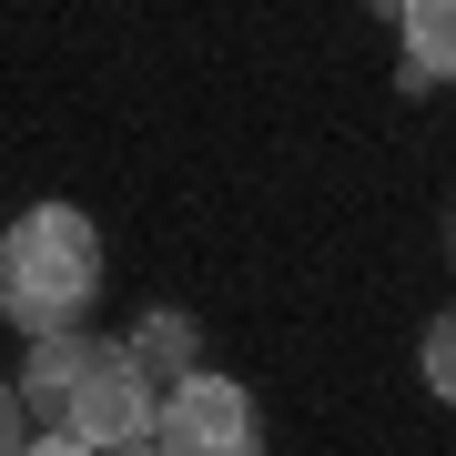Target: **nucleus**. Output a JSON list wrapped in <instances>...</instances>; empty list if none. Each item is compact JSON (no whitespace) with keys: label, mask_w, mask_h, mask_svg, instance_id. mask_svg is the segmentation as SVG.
<instances>
[{"label":"nucleus","mask_w":456,"mask_h":456,"mask_svg":"<svg viewBox=\"0 0 456 456\" xmlns=\"http://www.w3.org/2000/svg\"><path fill=\"white\" fill-rule=\"evenodd\" d=\"M20 406H31V446L41 456H122V446H152V375L132 365V345H102L82 325L31 335Z\"/></svg>","instance_id":"1"},{"label":"nucleus","mask_w":456,"mask_h":456,"mask_svg":"<svg viewBox=\"0 0 456 456\" xmlns=\"http://www.w3.org/2000/svg\"><path fill=\"white\" fill-rule=\"evenodd\" d=\"M102 294V224L82 203H31L11 213V233H0V314H11L20 335H61L82 325Z\"/></svg>","instance_id":"2"},{"label":"nucleus","mask_w":456,"mask_h":456,"mask_svg":"<svg viewBox=\"0 0 456 456\" xmlns=\"http://www.w3.org/2000/svg\"><path fill=\"white\" fill-rule=\"evenodd\" d=\"M152 446L163 456H254L264 446V416H254V395L233 386V375H173L163 395H152Z\"/></svg>","instance_id":"3"},{"label":"nucleus","mask_w":456,"mask_h":456,"mask_svg":"<svg viewBox=\"0 0 456 456\" xmlns=\"http://www.w3.org/2000/svg\"><path fill=\"white\" fill-rule=\"evenodd\" d=\"M395 41H406V61H395L406 92L456 82V0H395Z\"/></svg>","instance_id":"4"},{"label":"nucleus","mask_w":456,"mask_h":456,"mask_svg":"<svg viewBox=\"0 0 456 456\" xmlns=\"http://www.w3.org/2000/svg\"><path fill=\"white\" fill-rule=\"evenodd\" d=\"M132 365L152 375V386H173V375H193V355H203V335H193V314L183 305H152V314H132Z\"/></svg>","instance_id":"5"},{"label":"nucleus","mask_w":456,"mask_h":456,"mask_svg":"<svg viewBox=\"0 0 456 456\" xmlns=\"http://www.w3.org/2000/svg\"><path fill=\"white\" fill-rule=\"evenodd\" d=\"M416 365H426V386H436L446 406H456V305L436 314V325H426V345H416Z\"/></svg>","instance_id":"6"},{"label":"nucleus","mask_w":456,"mask_h":456,"mask_svg":"<svg viewBox=\"0 0 456 456\" xmlns=\"http://www.w3.org/2000/svg\"><path fill=\"white\" fill-rule=\"evenodd\" d=\"M31 446V406H20V386H0V456Z\"/></svg>","instance_id":"7"},{"label":"nucleus","mask_w":456,"mask_h":456,"mask_svg":"<svg viewBox=\"0 0 456 456\" xmlns=\"http://www.w3.org/2000/svg\"><path fill=\"white\" fill-rule=\"evenodd\" d=\"M446 244H456V224H446Z\"/></svg>","instance_id":"8"}]
</instances>
